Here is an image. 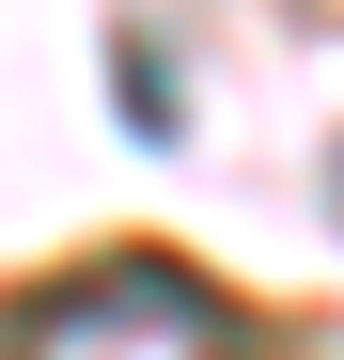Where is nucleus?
Instances as JSON below:
<instances>
[{"mask_svg": "<svg viewBox=\"0 0 344 360\" xmlns=\"http://www.w3.org/2000/svg\"><path fill=\"white\" fill-rule=\"evenodd\" d=\"M0 360H235V314L172 251H110L79 282L16 297V314H0Z\"/></svg>", "mask_w": 344, "mask_h": 360, "instance_id": "nucleus-1", "label": "nucleus"}]
</instances>
